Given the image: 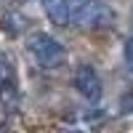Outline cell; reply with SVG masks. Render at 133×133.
I'll use <instances>...</instances> for the list:
<instances>
[{
	"label": "cell",
	"mask_w": 133,
	"mask_h": 133,
	"mask_svg": "<svg viewBox=\"0 0 133 133\" xmlns=\"http://www.w3.org/2000/svg\"><path fill=\"white\" fill-rule=\"evenodd\" d=\"M27 48L29 53L35 56L43 66H59L64 61V45L61 43H56L51 35H45V32H35V35H29L27 40Z\"/></svg>",
	"instance_id": "obj_1"
},
{
	"label": "cell",
	"mask_w": 133,
	"mask_h": 133,
	"mask_svg": "<svg viewBox=\"0 0 133 133\" xmlns=\"http://www.w3.org/2000/svg\"><path fill=\"white\" fill-rule=\"evenodd\" d=\"M75 88L80 91L83 98H88V101H98V98H101V80H98L96 69H91V66H77Z\"/></svg>",
	"instance_id": "obj_2"
},
{
	"label": "cell",
	"mask_w": 133,
	"mask_h": 133,
	"mask_svg": "<svg viewBox=\"0 0 133 133\" xmlns=\"http://www.w3.org/2000/svg\"><path fill=\"white\" fill-rule=\"evenodd\" d=\"M43 8H45L51 24H56V27H66L72 21V5H69V0H43Z\"/></svg>",
	"instance_id": "obj_3"
},
{
	"label": "cell",
	"mask_w": 133,
	"mask_h": 133,
	"mask_svg": "<svg viewBox=\"0 0 133 133\" xmlns=\"http://www.w3.org/2000/svg\"><path fill=\"white\" fill-rule=\"evenodd\" d=\"M11 85H16L14 66H11V61L5 56H0V91H3V88H11Z\"/></svg>",
	"instance_id": "obj_4"
},
{
	"label": "cell",
	"mask_w": 133,
	"mask_h": 133,
	"mask_svg": "<svg viewBox=\"0 0 133 133\" xmlns=\"http://www.w3.org/2000/svg\"><path fill=\"white\" fill-rule=\"evenodd\" d=\"M69 5H72V14L80 19V16H83V11L91 5V0H69Z\"/></svg>",
	"instance_id": "obj_5"
},
{
	"label": "cell",
	"mask_w": 133,
	"mask_h": 133,
	"mask_svg": "<svg viewBox=\"0 0 133 133\" xmlns=\"http://www.w3.org/2000/svg\"><path fill=\"white\" fill-rule=\"evenodd\" d=\"M125 61H128V69L133 72V37L125 43Z\"/></svg>",
	"instance_id": "obj_6"
}]
</instances>
